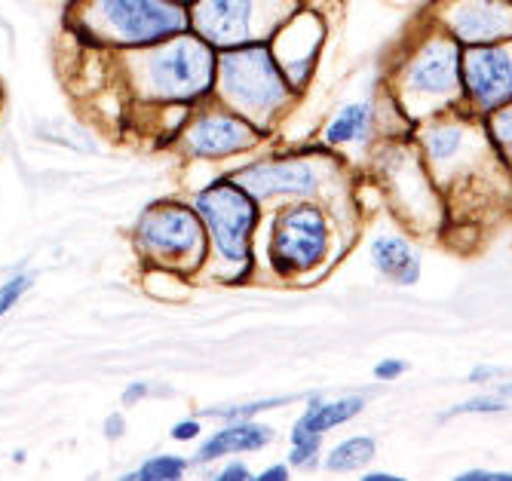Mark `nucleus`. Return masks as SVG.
Listing matches in <instances>:
<instances>
[{
    "mask_svg": "<svg viewBox=\"0 0 512 481\" xmlns=\"http://www.w3.org/2000/svg\"><path fill=\"white\" fill-rule=\"evenodd\" d=\"M506 393H512V387H509V390H506Z\"/></svg>",
    "mask_w": 512,
    "mask_h": 481,
    "instance_id": "nucleus-34",
    "label": "nucleus"
},
{
    "mask_svg": "<svg viewBox=\"0 0 512 481\" xmlns=\"http://www.w3.org/2000/svg\"><path fill=\"white\" fill-rule=\"evenodd\" d=\"M261 481H279V478H289V469L286 466H270L264 475H258Z\"/></svg>",
    "mask_w": 512,
    "mask_h": 481,
    "instance_id": "nucleus-30",
    "label": "nucleus"
},
{
    "mask_svg": "<svg viewBox=\"0 0 512 481\" xmlns=\"http://www.w3.org/2000/svg\"><path fill=\"white\" fill-rule=\"evenodd\" d=\"M460 481H512V472H482V469H473V472H463Z\"/></svg>",
    "mask_w": 512,
    "mask_h": 481,
    "instance_id": "nucleus-25",
    "label": "nucleus"
},
{
    "mask_svg": "<svg viewBox=\"0 0 512 481\" xmlns=\"http://www.w3.org/2000/svg\"><path fill=\"white\" fill-rule=\"evenodd\" d=\"M218 478H224V481H246V478H249V469H246L243 463H234V466L221 469Z\"/></svg>",
    "mask_w": 512,
    "mask_h": 481,
    "instance_id": "nucleus-28",
    "label": "nucleus"
},
{
    "mask_svg": "<svg viewBox=\"0 0 512 481\" xmlns=\"http://www.w3.org/2000/svg\"><path fill=\"white\" fill-rule=\"evenodd\" d=\"M28 288H31L28 273H19V276H13V279H7L4 285H0V316L10 313L22 301V295L28 292Z\"/></svg>",
    "mask_w": 512,
    "mask_h": 481,
    "instance_id": "nucleus-20",
    "label": "nucleus"
},
{
    "mask_svg": "<svg viewBox=\"0 0 512 481\" xmlns=\"http://www.w3.org/2000/svg\"><path fill=\"white\" fill-rule=\"evenodd\" d=\"M188 463L181 457H154L148 460L138 472H132L129 478H142V481H172V478H181Z\"/></svg>",
    "mask_w": 512,
    "mask_h": 481,
    "instance_id": "nucleus-18",
    "label": "nucleus"
},
{
    "mask_svg": "<svg viewBox=\"0 0 512 481\" xmlns=\"http://www.w3.org/2000/svg\"><path fill=\"white\" fill-rule=\"evenodd\" d=\"M371 129V108L368 105H347L329 126V141L332 144H350V141H362Z\"/></svg>",
    "mask_w": 512,
    "mask_h": 481,
    "instance_id": "nucleus-16",
    "label": "nucleus"
},
{
    "mask_svg": "<svg viewBox=\"0 0 512 481\" xmlns=\"http://www.w3.org/2000/svg\"><path fill=\"white\" fill-rule=\"evenodd\" d=\"M92 16L120 43L154 46L191 28V16L175 0H89Z\"/></svg>",
    "mask_w": 512,
    "mask_h": 481,
    "instance_id": "nucleus-3",
    "label": "nucleus"
},
{
    "mask_svg": "<svg viewBox=\"0 0 512 481\" xmlns=\"http://www.w3.org/2000/svg\"><path fill=\"white\" fill-rule=\"evenodd\" d=\"M138 239L160 258H184L200 249V221L184 206H157L138 221Z\"/></svg>",
    "mask_w": 512,
    "mask_h": 481,
    "instance_id": "nucleus-7",
    "label": "nucleus"
},
{
    "mask_svg": "<svg viewBox=\"0 0 512 481\" xmlns=\"http://www.w3.org/2000/svg\"><path fill=\"white\" fill-rule=\"evenodd\" d=\"M448 31L470 46L500 43L512 37L509 0H457L448 13Z\"/></svg>",
    "mask_w": 512,
    "mask_h": 481,
    "instance_id": "nucleus-9",
    "label": "nucleus"
},
{
    "mask_svg": "<svg viewBox=\"0 0 512 481\" xmlns=\"http://www.w3.org/2000/svg\"><path fill=\"white\" fill-rule=\"evenodd\" d=\"M457 77H460L457 43L448 37H436L408 65L405 86L414 95H430V99H436V95H448L457 86Z\"/></svg>",
    "mask_w": 512,
    "mask_h": 481,
    "instance_id": "nucleus-10",
    "label": "nucleus"
},
{
    "mask_svg": "<svg viewBox=\"0 0 512 481\" xmlns=\"http://www.w3.org/2000/svg\"><path fill=\"white\" fill-rule=\"evenodd\" d=\"M316 448H319V439H304V442H295L292 463H295V466H310V463L316 460Z\"/></svg>",
    "mask_w": 512,
    "mask_h": 481,
    "instance_id": "nucleus-23",
    "label": "nucleus"
},
{
    "mask_svg": "<svg viewBox=\"0 0 512 481\" xmlns=\"http://www.w3.org/2000/svg\"><path fill=\"white\" fill-rule=\"evenodd\" d=\"M237 184L252 200H267L279 194H310V190H316V172L304 160H276L249 166L246 172H240Z\"/></svg>",
    "mask_w": 512,
    "mask_h": 481,
    "instance_id": "nucleus-11",
    "label": "nucleus"
},
{
    "mask_svg": "<svg viewBox=\"0 0 512 481\" xmlns=\"http://www.w3.org/2000/svg\"><path fill=\"white\" fill-rule=\"evenodd\" d=\"M105 432H108V439H120V436H123V420L114 414V417L108 420V429H105Z\"/></svg>",
    "mask_w": 512,
    "mask_h": 481,
    "instance_id": "nucleus-31",
    "label": "nucleus"
},
{
    "mask_svg": "<svg viewBox=\"0 0 512 481\" xmlns=\"http://www.w3.org/2000/svg\"><path fill=\"white\" fill-rule=\"evenodd\" d=\"M191 28L212 50L246 46L258 28V0H194Z\"/></svg>",
    "mask_w": 512,
    "mask_h": 481,
    "instance_id": "nucleus-6",
    "label": "nucleus"
},
{
    "mask_svg": "<svg viewBox=\"0 0 512 481\" xmlns=\"http://www.w3.org/2000/svg\"><path fill=\"white\" fill-rule=\"evenodd\" d=\"M145 393H148V387H145V383H135V387H129V390H126L123 402H126V405H135V402L142 399Z\"/></svg>",
    "mask_w": 512,
    "mask_h": 481,
    "instance_id": "nucleus-29",
    "label": "nucleus"
},
{
    "mask_svg": "<svg viewBox=\"0 0 512 481\" xmlns=\"http://www.w3.org/2000/svg\"><path fill=\"white\" fill-rule=\"evenodd\" d=\"M175 4H194V0H175Z\"/></svg>",
    "mask_w": 512,
    "mask_h": 481,
    "instance_id": "nucleus-33",
    "label": "nucleus"
},
{
    "mask_svg": "<svg viewBox=\"0 0 512 481\" xmlns=\"http://www.w3.org/2000/svg\"><path fill=\"white\" fill-rule=\"evenodd\" d=\"M215 53L197 34H175L145 56V80L163 99H197L212 86Z\"/></svg>",
    "mask_w": 512,
    "mask_h": 481,
    "instance_id": "nucleus-1",
    "label": "nucleus"
},
{
    "mask_svg": "<svg viewBox=\"0 0 512 481\" xmlns=\"http://www.w3.org/2000/svg\"><path fill=\"white\" fill-rule=\"evenodd\" d=\"M197 212L206 221L221 258L243 261L249 255V236L258 221L255 200L240 184L218 181L197 197Z\"/></svg>",
    "mask_w": 512,
    "mask_h": 481,
    "instance_id": "nucleus-4",
    "label": "nucleus"
},
{
    "mask_svg": "<svg viewBox=\"0 0 512 481\" xmlns=\"http://www.w3.org/2000/svg\"><path fill=\"white\" fill-rule=\"evenodd\" d=\"M460 144H463V129L457 126H439L427 135V148L436 160H448L460 151Z\"/></svg>",
    "mask_w": 512,
    "mask_h": 481,
    "instance_id": "nucleus-19",
    "label": "nucleus"
},
{
    "mask_svg": "<svg viewBox=\"0 0 512 481\" xmlns=\"http://www.w3.org/2000/svg\"><path fill=\"white\" fill-rule=\"evenodd\" d=\"M371 261H375V267L387 279H393L399 285H414L417 276H421V258H417L411 252V246L399 236L375 239V246H371Z\"/></svg>",
    "mask_w": 512,
    "mask_h": 481,
    "instance_id": "nucleus-13",
    "label": "nucleus"
},
{
    "mask_svg": "<svg viewBox=\"0 0 512 481\" xmlns=\"http://www.w3.org/2000/svg\"><path fill=\"white\" fill-rule=\"evenodd\" d=\"M215 68L224 95L246 114H264L286 102V74L264 46H234Z\"/></svg>",
    "mask_w": 512,
    "mask_h": 481,
    "instance_id": "nucleus-2",
    "label": "nucleus"
},
{
    "mask_svg": "<svg viewBox=\"0 0 512 481\" xmlns=\"http://www.w3.org/2000/svg\"><path fill=\"white\" fill-rule=\"evenodd\" d=\"M273 439V432L267 426H258V423H234V426H224L221 432L200 448L197 460L200 463H209V460H218L230 451H258L264 448L267 442Z\"/></svg>",
    "mask_w": 512,
    "mask_h": 481,
    "instance_id": "nucleus-14",
    "label": "nucleus"
},
{
    "mask_svg": "<svg viewBox=\"0 0 512 481\" xmlns=\"http://www.w3.org/2000/svg\"><path fill=\"white\" fill-rule=\"evenodd\" d=\"M405 371V365L399 362V359H387V362H381L378 368H375V374L381 377V380H393V377H399Z\"/></svg>",
    "mask_w": 512,
    "mask_h": 481,
    "instance_id": "nucleus-27",
    "label": "nucleus"
},
{
    "mask_svg": "<svg viewBox=\"0 0 512 481\" xmlns=\"http://www.w3.org/2000/svg\"><path fill=\"white\" fill-rule=\"evenodd\" d=\"M329 252V224L316 206H292L276 218L273 261L283 273L310 270Z\"/></svg>",
    "mask_w": 512,
    "mask_h": 481,
    "instance_id": "nucleus-5",
    "label": "nucleus"
},
{
    "mask_svg": "<svg viewBox=\"0 0 512 481\" xmlns=\"http://www.w3.org/2000/svg\"><path fill=\"white\" fill-rule=\"evenodd\" d=\"M482 411H503V402H497V399H470V402L454 405L451 411H445V417H457V414H482Z\"/></svg>",
    "mask_w": 512,
    "mask_h": 481,
    "instance_id": "nucleus-22",
    "label": "nucleus"
},
{
    "mask_svg": "<svg viewBox=\"0 0 512 481\" xmlns=\"http://www.w3.org/2000/svg\"><path fill=\"white\" fill-rule=\"evenodd\" d=\"M368 481H393L396 475H387V472H371V475H365Z\"/></svg>",
    "mask_w": 512,
    "mask_h": 481,
    "instance_id": "nucleus-32",
    "label": "nucleus"
},
{
    "mask_svg": "<svg viewBox=\"0 0 512 481\" xmlns=\"http://www.w3.org/2000/svg\"><path fill=\"white\" fill-rule=\"evenodd\" d=\"M365 408L362 399H338V402H313L307 408V414L298 420L292 439L304 442V439H319L325 429H335L347 420H353L359 411Z\"/></svg>",
    "mask_w": 512,
    "mask_h": 481,
    "instance_id": "nucleus-15",
    "label": "nucleus"
},
{
    "mask_svg": "<svg viewBox=\"0 0 512 481\" xmlns=\"http://www.w3.org/2000/svg\"><path fill=\"white\" fill-rule=\"evenodd\" d=\"M197 436H200V423L197 420H181V423L172 426V439H178V442H191Z\"/></svg>",
    "mask_w": 512,
    "mask_h": 481,
    "instance_id": "nucleus-24",
    "label": "nucleus"
},
{
    "mask_svg": "<svg viewBox=\"0 0 512 481\" xmlns=\"http://www.w3.org/2000/svg\"><path fill=\"white\" fill-rule=\"evenodd\" d=\"M371 457H375V442L365 439V436H356V439L341 442L325 463H329L332 472H353V469L365 466Z\"/></svg>",
    "mask_w": 512,
    "mask_h": 481,
    "instance_id": "nucleus-17",
    "label": "nucleus"
},
{
    "mask_svg": "<svg viewBox=\"0 0 512 481\" xmlns=\"http://www.w3.org/2000/svg\"><path fill=\"white\" fill-rule=\"evenodd\" d=\"M463 80L482 108H500L512 99V50L497 43L476 46L460 65Z\"/></svg>",
    "mask_w": 512,
    "mask_h": 481,
    "instance_id": "nucleus-8",
    "label": "nucleus"
},
{
    "mask_svg": "<svg viewBox=\"0 0 512 481\" xmlns=\"http://www.w3.org/2000/svg\"><path fill=\"white\" fill-rule=\"evenodd\" d=\"M494 129H497L500 141L512 144V108H506V111H500V114H497V120H494Z\"/></svg>",
    "mask_w": 512,
    "mask_h": 481,
    "instance_id": "nucleus-26",
    "label": "nucleus"
},
{
    "mask_svg": "<svg viewBox=\"0 0 512 481\" xmlns=\"http://www.w3.org/2000/svg\"><path fill=\"white\" fill-rule=\"evenodd\" d=\"M252 141H255V132L243 120L224 117V114L203 117L188 135L194 157H224V154L249 148Z\"/></svg>",
    "mask_w": 512,
    "mask_h": 481,
    "instance_id": "nucleus-12",
    "label": "nucleus"
},
{
    "mask_svg": "<svg viewBox=\"0 0 512 481\" xmlns=\"http://www.w3.org/2000/svg\"><path fill=\"white\" fill-rule=\"evenodd\" d=\"M289 399H267V402H252V405H230V408H218L212 411V417H252V414H261L267 408H279L286 405Z\"/></svg>",
    "mask_w": 512,
    "mask_h": 481,
    "instance_id": "nucleus-21",
    "label": "nucleus"
}]
</instances>
